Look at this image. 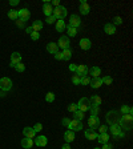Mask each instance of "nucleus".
I'll use <instances>...</instances> for the list:
<instances>
[{
	"label": "nucleus",
	"mask_w": 133,
	"mask_h": 149,
	"mask_svg": "<svg viewBox=\"0 0 133 149\" xmlns=\"http://www.w3.org/2000/svg\"><path fill=\"white\" fill-rule=\"evenodd\" d=\"M57 47H60L63 51L66 48H69V39L66 37V36H61V37L59 39V42H57Z\"/></svg>",
	"instance_id": "9"
},
{
	"label": "nucleus",
	"mask_w": 133,
	"mask_h": 149,
	"mask_svg": "<svg viewBox=\"0 0 133 149\" xmlns=\"http://www.w3.org/2000/svg\"><path fill=\"white\" fill-rule=\"evenodd\" d=\"M47 142H48V139H47V136H39L35 139V144L37 146H45Z\"/></svg>",
	"instance_id": "18"
},
{
	"label": "nucleus",
	"mask_w": 133,
	"mask_h": 149,
	"mask_svg": "<svg viewBox=\"0 0 133 149\" xmlns=\"http://www.w3.org/2000/svg\"><path fill=\"white\" fill-rule=\"evenodd\" d=\"M39 37H40V33H39V32H32V33H31V39H32V40H39Z\"/></svg>",
	"instance_id": "44"
},
{
	"label": "nucleus",
	"mask_w": 133,
	"mask_h": 149,
	"mask_svg": "<svg viewBox=\"0 0 133 149\" xmlns=\"http://www.w3.org/2000/svg\"><path fill=\"white\" fill-rule=\"evenodd\" d=\"M65 28H66V25H65V21L64 20H57L56 21V31L57 32H63Z\"/></svg>",
	"instance_id": "29"
},
{
	"label": "nucleus",
	"mask_w": 133,
	"mask_h": 149,
	"mask_svg": "<svg viewBox=\"0 0 133 149\" xmlns=\"http://www.w3.org/2000/svg\"><path fill=\"white\" fill-rule=\"evenodd\" d=\"M15 69L18 71V72H24V71H25V65L23 64V63H19V64L15 65Z\"/></svg>",
	"instance_id": "37"
},
{
	"label": "nucleus",
	"mask_w": 133,
	"mask_h": 149,
	"mask_svg": "<svg viewBox=\"0 0 133 149\" xmlns=\"http://www.w3.org/2000/svg\"><path fill=\"white\" fill-rule=\"evenodd\" d=\"M69 121H71L69 118H64V120H63V125H64V127H68V124H69Z\"/></svg>",
	"instance_id": "51"
},
{
	"label": "nucleus",
	"mask_w": 133,
	"mask_h": 149,
	"mask_svg": "<svg viewBox=\"0 0 133 149\" xmlns=\"http://www.w3.org/2000/svg\"><path fill=\"white\" fill-rule=\"evenodd\" d=\"M73 116H75V120H79V121H83V120H84V117H85L84 112L79 111V109H77L76 112H73Z\"/></svg>",
	"instance_id": "31"
},
{
	"label": "nucleus",
	"mask_w": 133,
	"mask_h": 149,
	"mask_svg": "<svg viewBox=\"0 0 133 149\" xmlns=\"http://www.w3.org/2000/svg\"><path fill=\"white\" fill-rule=\"evenodd\" d=\"M23 135H24L27 139H35L36 132L33 131L32 128H29V127H25V128L23 129Z\"/></svg>",
	"instance_id": "15"
},
{
	"label": "nucleus",
	"mask_w": 133,
	"mask_h": 149,
	"mask_svg": "<svg viewBox=\"0 0 133 149\" xmlns=\"http://www.w3.org/2000/svg\"><path fill=\"white\" fill-rule=\"evenodd\" d=\"M25 32H27L28 35H31L32 32H33V29H32V27H28V28H25Z\"/></svg>",
	"instance_id": "52"
},
{
	"label": "nucleus",
	"mask_w": 133,
	"mask_h": 149,
	"mask_svg": "<svg viewBox=\"0 0 133 149\" xmlns=\"http://www.w3.org/2000/svg\"><path fill=\"white\" fill-rule=\"evenodd\" d=\"M61 53H63V60H69L71 56H72V49L66 48V49H64Z\"/></svg>",
	"instance_id": "32"
},
{
	"label": "nucleus",
	"mask_w": 133,
	"mask_h": 149,
	"mask_svg": "<svg viewBox=\"0 0 133 149\" xmlns=\"http://www.w3.org/2000/svg\"><path fill=\"white\" fill-rule=\"evenodd\" d=\"M89 103H91V105H96V107H100V105H101V97L97 96V95H93V96L89 99Z\"/></svg>",
	"instance_id": "23"
},
{
	"label": "nucleus",
	"mask_w": 133,
	"mask_h": 149,
	"mask_svg": "<svg viewBox=\"0 0 133 149\" xmlns=\"http://www.w3.org/2000/svg\"><path fill=\"white\" fill-rule=\"evenodd\" d=\"M51 5H55V7H59V5H60L59 0H53V1H52V4H51Z\"/></svg>",
	"instance_id": "53"
},
{
	"label": "nucleus",
	"mask_w": 133,
	"mask_h": 149,
	"mask_svg": "<svg viewBox=\"0 0 133 149\" xmlns=\"http://www.w3.org/2000/svg\"><path fill=\"white\" fill-rule=\"evenodd\" d=\"M109 131H111V133H112L115 137H117V136L123 132V129L120 128V125L119 124H112L111 127H109Z\"/></svg>",
	"instance_id": "17"
},
{
	"label": "nucleus",
	"mask_w": 133,
	"mask_h": 149,
	"mask_svg": "<svg viewBox=\"0 0 133 149\" xmlns=\"http://www.w3.org/2000/svg\"><path fill=\"white\" fill-rule=\"evenodd\" d=\"M66 31H68V36L75 37L77 35V28H73V27H71V25H66Z\"/></svg>",
	"instance_id": "33"
},
{
	"label": "nucleus",
	"mask_w": 133,
	"mask_h": 149,
	"mask_svg": "<svg viewBox=\"0 0 133 149\" xmlns=\"http://www.w3.org/2000/svg\"><path fill=\"white\" fill-rule=\"evenodd\" d=\"M66 128H69V131L72 132H77V131H81L83 129V121H79V120H71L69 124Z\"/></svg>",
	"instance_id": "6"
},
{
	"label": "nucleus",
	"mask_w": 133,
	"mask_h": 149,
	"mask_svg": "<svg viewBox=\"0 0 133 149\" xmlns=\"http://www.w3.org/2000/svg\"><path fill=\"white\" fill-rule=\"evenodd\" d=\"M76 69H77L76 64H69V71L71 72H76Z\"/></svg>",
	"instance_id": "49"
},
{
	"label": "nucleus",
	"mask_w": 133,
	"mask_h": 149,
	"mask_svg": "<svg viewBox=\"0 0 133 149\" xmlns=\"http://www.w3.org/2000/svg\"><path fill=\"white\" fill-rule=\"evenodd\" d=\"M93 149H101V148H93Z\"/></svg>",
	"instance_id": "57"
},
{
	"label": "nucleus",
	"mask_w": 133,
	"mask_h": 149,
	"mask_svg": "<svg viewBox=\"0 0 133 149\" xmlns=\"http://www.w3.org/2000/svg\"><path fill=\"white\" fill-rule=\"evenodd\" d=\"M79 10H80V12L83 15H88L89 14V11H91V7L88 5V3L85 1V0H81L80 5H79Z\"/></svg>",
	"instance_id": "12"
},
{
	"label": "nucleus",
	"mask_w": 133,
	"mask_h": 149,
	"mask_svg": "<svg viewBox=\"0 0 133 149\" xmlns=\"http://www.w3.org/2000/svg\"><path fill=\"white\" fill-rule=\"evenodd\" d=\"M119 125L121 129H125V131H130L133 125V117L132 114H123L119 120Z\"/></svg>",
	"instance_id": "1"
},
{
	"label": "nucleus",
	"mask_w": 133,
	"mask_h": 149,
	"mask_svg": "<svg viewBox=\"0 0 133 149\" xmlns=\"http://www.w3.org/2000/svg\"><path fill=\"white\" fill-rule=\"evenodd\" d=\"M77 108H79V111H81V112L89 111V108H91L89 99H87V97H83V99H80V100H79V103H77Z\"/></svg>",
	"instance_id": "4"
},
{
	"label": "nucleus",
	"mask_w": 133,
	"mask_h": 149,
	"mask_svg": "<svg viewBox=\"0 0 133 149\" xmlns=\"http://www.w3.org/2000/svg\"><path fill=\"white\" fill-rule=\"evenodd\" d=\"M88 68L85 64H81V65H77V69H76V75H79L80 77H84L88 76Z\"/></svg>",
	"instance_id": "11"
},
{
	"label": "nucleus",
	"mask_w": 133,
	"mask_h": 149,
	"mask_svg": "<svg viewBox=\"0 0 133 149\" xmlns=\"http://www.w3.org/2000/svg\"><path fill=\"white\" fill-rule=\"evenodd\" d=\"M113 21H115V23H113V25H120V24H123V19L120 18V16H116L115 19H113Z\"/></svg>",
	"instance_id": "41"
},
{
	"label": "nucleus",
	"mask_w": 133,
	"mask_h": 149,
	"mask_svg": "<svg viewBox=\"0 0 133 149\" xmlns=\"http://www.w3.org/2000/svg\"><path fill=\"white\" fill-rule=\"evenodd\" d=\"M98 131H100V133H107L108 127H107V125H100V127H98Z\"/></svg>",
	"instance_id": "45"
},
{
	"label": "nucleus",
	"mask_w": 133,
	"mask_h": 149,
	"mask_svg": "<svg viewBox=\"0 0 133 149\" xmlns=\"http://www.w3.org/2000/svg\"><path fill=\"white\" fill-rule=\"evenodd\" d=\"M61 149H71L69 144H64V145H63V148H61Z\"/></svg>",
	"instance_id": "55"
},
{
	"label": "nucleus",
	"mask_w": 133,
	"mask_h": 149,
	"mask_svg": "<svg viewBox=\"0 0 133 149\" xmlns=\"http://www.w3.org/2000/svg\"><path fill=\"white\" fill-rule=\"evenodd\" d=\"M80 80H81V77L79 76V75H73V76H72V83L76 84V85L80 84Z\"/></svg>",
	"instance_id": "40"
},
{
	"label": "nucleus",
	"mask_w": 133,
	"mask_h": 149,
	"mask_svg": "<svg viewBox=\"0 0 133 149\" xmlns=\"http://www.w3.org/2000/svg\"><path fill=\"white\" fill-rule=\"evenodd\" d=\"M88 125H89V129H96L100 127V120H98L97 116H91L88 118Z\"/></svg>",
	"instance_id": "8"
},
{
	"label": "nucleus",
	"mask_w": 133,
	"mask_h": 149,
	"mask_svg": "<svg viewBox=\"0 0 133 149\" xmlns=\"http://www.w3.org/2000/svg\"><path fill=\"white\" fill-rule=\"evenodd\" d=\"M91 40L89 39H81L80 40V48L81 49H84V51H88V49H91Z\"/></svg>",
	"instance_id": "19"
},
{
	"label": "nucleus",
	"mask_w": 133,
	"mask_h": 149,
	"mask_svg": "<svg viewBox=\"0 0 133 149\" xmlns=\"http://www.w3.org/2000/svg\"><path fill=\"white\" fill-rule=\"evenodd\" d=\"M104 31H105V33H108V35H115L116 33V27L113 24H111V23H108V24H105Z\"/></svg>",
	"instance_id": "28"
},
{
	"label": "nucleus",
	"mask_w": 133,
	"mask_h": 149,
	"mask_svg": "<svg viewBox=\"0 0 133 149\" xmlns=\"http://www.w3.org/2000/svg\"><path fill=\"white\" fill-rule=\"evenodd\" d=\"M102 148L101 149H113V146H112V144H109V142H107V144H102Z\"/></svg>",
	"instance_id": "50"
},
{
	"label": "nucleus",
	"mask_w": 133,
	"mask_h": 149,
	"mask_svg": "<svg viewBox=\"0 0 133 149\" xmlns=\"http://www.w3.org/2000/svg\"><path fill=\"white\" fill-rule=\"evenodd\" d=\"M77 109H79V108H77V104H73V103H72L71 105H68V111L72 112V113H73V112H76Z\"/></svg>",
	"instance_id": "42"
},
{
	"label": "nucleus",
	"mask_w": 133,
	"mask_h": 149,
	"mask_svg": "<svg viewBox=\"0 0 133 149\" xmlns=\"http://www.w3.org/2000/svg\"><path fill=\"white\" fill-rule=\"evenodd\" d=\"M89 111H91V116H97V113H98V107H96V105H91Z\"/></svg>",
	"instance_id": "38"
},
{
	"label": "nucleus",
	"mask_w": 133,
	"mask_h": 149,
	"mask_svg": "<svg viewBox=\"0 0 133 149\" xmlns=\"http://www.w3.org/2000/svg\"><path fill=\"white\" fill-rule=\"evenodd\" d=\"M55 59H56V60H63V53H61V52H56V53H55Z\"/></svg>",
	"instance_id": "48"
},
{
	"label": "nucleus",
	"mask_w": 133,
	"mask_h": 149,
	"mask_svg": "<svg viewBox=\"0 0 133 149\" xmlns=\"http://www.w3.org/2000/svg\"><path fill=\"white\" fill-rule=\"evenodd\" d=\"M120 112L119 111H111L107 113V121L109 122V124H119V120H120Z\"/></svg>",
	"instance_id": "3"
},
{
	"label": "nucleus",
	"mask_w": 133,
	"mask_h": 149,
	"mask_svg": "<svg viewBox=\"0 0 133 149\" xmlns=\"http://www.w3.org/2000/svg\"><path fill=\"white\" fill-rule=\"evenodd\" d=\"M8 18L11 19V20H18L19 19V12L16 10H10L8 11Z\"/></svg>",
	"instance_id": "30"
},
{
	"label": "nucleus",
	"mask_w": 133,
	"mask_h": 149,
	"mask_svg": "<svg viewBox=\"0 0 133 149\" xmlns=\"http://www.w3.org/2000/svg\"><path fill=\"white\" fill-rule=\"evenodd\" d=\"M101 81H102V84H105V85H111L113 79L111 76H104V79H101Z\"/></svg>",
	"instance_id": "35"
},
{
	"label": "nucleus",
	"mask_w": 133,
	"mask_h": 149,
	"mask_svg": "<svg viewBox=\"0 0 133 149\" xmlns=\"http://www.w3.org/2000/svg\"><path fill=\"white\" fill-rule=\"evenodd\" d=\"M19 12V19H21V20L27 21L29 19V16H31V12H29L28 8H23V10L18 11Z\"/></svg>",
	"instance_id": "13"
},
{
	"label": "nucleus",
	"mask_w": 133,
	"mask_h": 149,
	"mask_svg": "<svg viewBox=\"0 0 133 149\" xmlns=\"http://www.w3.org/2000/svg\"><path fill=\"white\" fill-rule=\"evenodd\" d=\"M24 24H25L24 20H21V19H18V20H16V25H18L19 28H23L24 27Z\"/></svg>",
	"instance_id": "46"
},
{
	"label": "nucleus",
	"mask_w": 133,
	"mask_h": 149,
	"mask_svg": "<svg viewBox=\"0 0 133 149\" xmlns=\"http://www.w3.org/2000/svg\"><path fill=\"white\" fill-rule=\"evenodd\" d=\"M132 108L129 107V105H123L121 107V113H124V114H132Z\"/></svg>",
	"instance_id": "34"
},
{
	"label": "nucleus",
	"mask_w": 133,
	"mask_h": 149,
	"mask_svg": "<svg viewBox=\"0 0 133 149\" xmlns=\"http://www.w3.org/2000/svg\"><path fill=\"white\" fill-rule=\"evenodd\" d=\"M19 63H21V55L19 52H14L12 55H11V64H10V67L15 68V65L19 64Z\"/></svg>",
	"instance_id": "10"
},
{
	"label": "nucleus",
	"mask_w": 133,
	"mask_h": 149,
	"mask_svg": "<svg viewBox=\"0 0 133 149\" xmlns=\"http://www.w3.org/2000/svg\"><path fill=\"white\" fill-rule=\"evenodd\" d=\"M71 27H73V28H79L81 25V19L79 15H71V18H69V24Z\"/></svg>",
	"instance_id": "7"
},
{
	"label": "nucleus",
	"mask_w": 133,
	"mask_h": 149,
	"mask_svg": "<svg viewBox=\"0 0 133 149\" xmlns=\"http://www.w3.org/2000/svg\"><path fill=\"white\" fill-rule=\"evenodd\" d=\"M0 97H5V92H4V90H1V92H0Z\"/></svg>",
	"instance_id": "56"
},
{
	"label": "nucleus",
	"mask_w": 133,
	"mask_h": 149,
	"mask_svg": "<svg viewBox=\"0 0 133 149\" xmlns=\"http://www.w3.org/2000/svg\"><path fill=\"white\" fill-rule=\"evenodd\" d=\"M43 12H44V15H45L47 18H49V16H52V14H53V7L49 3H44V5H43Z\"/></svg>",
	"instance_id": "16"
},
{
	"label": "nucleus",
	"mask_w": 133,
	"mask_h": 149,
	"mask_svg": "<svg viewBox=\"0 0 133 149\" xmlns=\"http://www.w3.org/2000/svg\"><path fill=\"white\" fill-rule=\"evenodd\" d=\"M45 21L48 23V24H53V23L56 21V19H55V16H49V18H47Z\"/></svg>",
	"instance_id": "47"
},
{
	"label": "nucleus",
	"mask_w": 133,
	"mask_h": 149,
	"mask_svg": "<svg viewBox=\"0 0 133 149\" xmlns=\"http://www.w3.org/2000/svg\"><path fill=\"white\" fill-rule=\"evenodd\" d=\"M97 140L100 144H107V142L109 141V135L108 133H100V135H97Z\"/></svg>",
	"instance_id": "26"
},
{
	"label": "nucleus",
	"mask_w": 133,
	"mask_h": 149,
	"mask_svg": "<svg viewBox=\"0 0 133 149\" xmlns=\"http://www.w3.org/2000/svg\"><path fill=\"white\" fill-rule=\"evenodd\" d=\"M0 89L4 90V92L11 90L12 89V80L8 79V77H1L0 79Z\"/></svg>",
	"instance_id": "5"
},
{
	"label": "nucleus",
	"mask_w": 133,
	"mask_h": 149,
	"mask_svg": "<svg viewBox=\"0 0 133 149\" xmlns=\"http://www.w3.org/2000/svg\"><path fill=\"white\" fill-rule=\"evenodd\" d=\"M91 75L92 79H96V77H100L101 75V69L98 68V67H92L91 69H88V76Z\"/></svg>",
	"instance_id": "14"
},
{
	"label": "nucleus",
	"mask_w": 133,
	"mask_h": 149,
	"mask_svg": "<svg viewBox=\"0 0 133 149\" xmlns=\"http://www.w3.org/2000/svg\"><path fill=\"white\" fill-rule=\"evenodd\" d=\"M91 87L95 88V89H98V88L102 85V81H101V77H96V79H92L91 80Z\"/></svg>",
	"instance_id": "22"
},
{
	"label": "nucleus",
	"mask_w": 133,
	"mask_h": 149,
	"mask_svg": "<svg viewBox=\"0 0 133 149\" xmlns=\"http://www.w3.org/2000/svg\"><path fill=\"white\" fill-rule=\"evenodd\" d=\"M32 129H33V131H35L36 133H37V132H40V131H41V129H43V125L40 124V122H37V124H35V125H33V128H32Z\"/></svg>",
	"instance_id": "43"
},
{
	"label": "nucleus",
	"mask_w": 133,
	"mask_h": 149,
	"mask_svg": "<svg viewBox=\"0 0 133 149\" xmlns=\"http://www.w3.org/2000/svg\"><path fill=\"white\" fill-rule=\"evenodd\" d=\"M10 4L11 5H16V4H19V0H11Z\"/></svg>",
	"instance_id": "54"
},
{
	"label": "nucleus",
	"mask_w": 133,
	"mask_h": 149,
	"mask_svg": "<svg viewBox=\"0 0 133 149\" xmlns=\"http://www.w3.org/2000/svg\"><path fill=\"white\" fill-rule=\"evenodd\" d=\"M64 139H65V141H66V144H69V142H72L75 140V132H72V131H68L64 133Z\"/></svg>",
	"instance_id": "25"
},
{
	"label": "nucleus",
	"mask_w": 133,
	"mask_h": 149,
	"mask_svg": "<svg viewBox=\"0 0 133 149\" xmlns=\"http://www.w3.org/2000/svg\"><path fill=\"white\" fill-rule=\"evenodd\" d=\"M89 83H91V79H89V76H84V77H81L80 84H83V85H88Z\"/></svg>",
	"instance_id": "39"
},
{
	"label": "nucleus",
	"mask_w": 133,
	"mask_h": 149,
	"mask_svg": "<svg viewBox=\"0 0 133 149\" xmlns=\"http://www.w3.org/2000/svg\"><path fill=\"white\" fill-rule=\"evenodd\" d=\"M85 137L88 140H96L97 139V133H96L95 129H87L85 131Z\"/></svg>",
	"instance_id": "24"
},
{
	"label": "nucleus",
	"mask_w": 133,
	"mask_h": 149,
	"mask_svg": "<svg viewBox=\"0 0 133 149\" xmlns=\"http://www.w3.org/2000/svg\"><path fill=\"white\" fill-rule=\"evenodd\" d=\"M47 51H48L49 53H55L59 52V47H57V43H49L48 45H47Z\"/></svg>",
	"instance_id": "27"
},
{
	"label": "nucleus",
	"mask_w": 133,
	"mask_h": 149,
	"mask_svg": "<svg viewBox=\"0 0 133 149\" xmlns=\"http://www.w3.org/2000/svg\"><path fill=\"white\" fill-rule=\"evenodd\" d=\"M32 29H33V32H39L40 33V31L43 29V21L41 20H35L33 23H32Z\"/></svg>",
	"instance_id": "20"
},
{
	"label": "nucleus",
	"mask_w": 133,
	"mask_h": 149,
	"mask_svg": "<svg viewBox=\"0 0 133 149\" xmlns=\"http://www.w3.org/2000/svg\"><path fill=\"white\" fill-rule=\"evenodd\" d=\"M20 144H21V146H23L24 149H31L32 145H33V140H32V139H27V137H25V139L21 140Z\"/></svg>",
	"instance_id": "21"
},
{
	"label": "nucleus",
	"mask_w": 133,
	"mask_h": 149,
	"mask_svg": "<svg viewBox=\"0 0 133 149\" xmlns=\"http://www.w3.org/2000/svg\"><path fill=\"white\" fill-rule=\"evenodd\" d=\"M66 8L63 7V5H59V7H56L55 10H53V14L52 16H55V19L56 20H64V18L66 16Z\"/></svg>",
	"instance_id": "2"
},
{
	"label": "nucleus",
	"mask_w": 133,
	"mask_h": 149,
	"mask_svg": "<svg viewBox=\"0 0 133 149\" xmlns=\"http://www.w3.org/2000/svg\"><path fill=\"white\" fill-rule=\"evenodd\" d=\"M45 101L47 103H52V101H55V95H53L52 92H48V93L45 95Z\"/></svg>",
	"instance_id": "36"
}]
</instances>
